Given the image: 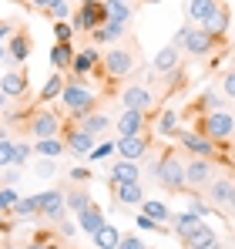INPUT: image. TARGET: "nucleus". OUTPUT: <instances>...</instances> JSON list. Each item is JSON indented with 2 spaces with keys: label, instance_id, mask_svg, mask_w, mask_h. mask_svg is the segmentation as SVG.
<instances>
[{
  "label": "nucleus",
  "instance_id": "1",
  "mask_svg": "<svg viewBox=\"0 0 235 249\" xmlns=\"http://www.w3.org/2000/svg\"><path fill=\"white\" fill-rule=\"evenodd\" d=\"M151 175L158 178L161 189L168 192H188V178H185V159L178 152H161L151 162Z\"/></svg>",
  "mask_w": 235,
  "mask_h": 249
},
{
  "label": "nucleus",
  "instance_id": "2",
  "mask_svg": "<svg viewBox=\"0 0 235 249\" xmlns=\"http://www.w3.org/2000/svg\"><path fill=\"white\" fill-rule=\"evenodd\" d=\"M61 105L67 108V115L81 122L84 115H91L94 108H98V94L94 91H87L84 81H74V78H67V88H64V94H61Z\"/></svg>",
  "mask_w": 235,
  "mask_h": 249
},
{
  "label": "nucleus",
  "instance_id": "3",
  "mask_svg": "<svg viewBox=\"0 0 235 249\" xmlns=\"http://www.w3.org/2000/svg\"><path fill=\"white\" fill-rule=\"evenodd\" d=\"M27 135L40 142V138H61V131H64V122H61V115L57 111H50V108H34L31 115H27Z\"/></svg>",
  "mask_w": 235,
  "mask_h": 249
},
{
  "label": "nucleus",
  "instance_id": "4",
  "mask_svg": "<svg viewBox=\"0 0 235 249\" xmlns=\"http://www.w3.org/2000/svg\"><path fill=\"white\" fill-rule=\"evenodd\" d=\"M195 131H201L212 142H225V138H232V131H235V118L225 108L222 111H208V115H198Z\"/></svg>",
  "mask_w": 235,
  "mask_h": 249
},
{
  "label": "nucleus",
  "instance_id": "5",
  "mask_svg": "<svg viewBox=\"0 0 235 249\" xmlns=\"http://www.w3.org/2000/svg\"><path fill=\"white\" fill-rule=\"evenodd\" d=\"M175 138H178V145L192 155V159H215L218 155V142H212V138H205L201 131H175Z\"/></svg>",
  "mask_w": 235,
  "mask_h": 249
},
{
  "label": "nucleus",
  "instance_id": "6",
  "mask_svg": "<svg viewBox=\"0 0 235 249\" xmlns=\"http://www.w3.org/2000/svg\"><path fill=\"white\" fill-rule=\"evenodd\" d=\"M101 68H104V78H124L134 71V47H111L104 57H101Z\"/></svg>",
  "mask_w": 235,
  "mask_h": 249
},
{
  "label": "nucleus",
  "instance_id": "7",
  "mask_svg": "<svg viewBox=\"0 0 235 249\" xmlns=\"http://www.w3.org/2000/svg\"><path fill=\"white\" fill-rule=\"evenodd\" d=\"M37 202H40V219H47V222H61V219H67V196H64L61 189L37 192Z\"/></svg>",
  "mask_w": 235,
  "mask_h": 249
},
{
  "label": "nucleus",
  "instance_id": "8",
  "mask_svg": "<svg viewBox=\"0 0 235 249\" xmlns=\"http://www.w3.org/2000/svg\"><path fill=\"white\" fill-rule=\"evenodd\" d=\"M148 145H151V138L145 131L141 135H121L118 138V155L121 159H131V162H141L148 155Z\"/></svg>",
  "mask_w": 235,
  "mask_h": 249
},
{
  "label": "nucleus",
  "instance_id": "9",
  "mask_svg": "<svg viewBox=\"0 0 235 249\" xmlns=\"http://www.w3.org/2000/svg\"><path fill=\"white\" fill-rule=\"evenodd\" d=\"M94 138H98V135L84 131L81 124H74V128H67V131H64V145H67V152H71V155H78V159H84V155H91V152H94Z\"/></svg>",
  "mask_w": 235,
  "mask_h": 249
},
{
  "label": "nucleus",
  "instance_id": "10",
  "mask_svg": "<svg viewBox=\"0 0 235 249\" xmlns=\"http://www.w3.org/2000/svg\"><path fill=\"white\" fill-rule=\"evenodd\" d=\"M104 20H108L104 7H81L78 14L71 17V27H74V31H81V34H94Z\"/></svg>",
  "mask_w": 235,
  "mask_h": 249
},
{
  "label": "nucleus",
  "instance_id": "11",
  "mask_svg": "<svg viewBox=\"0 0 235 249\" xmlns=\"http://www.w3.org/2000/svg\"><path fill=\"white\" fill-rule=\"evenodd\" d=\"M101 68V54H98V47H84L81 54H74V61H71V78L74 81H84V74H91V71H98Z\"/></svg>",
  "mask_w": 235,
  "mask_h": 249
},
{
  "label": "nucleus",
  "instance_id": "12",
  "mask_svg": "<svg viewBox=\"0 0 235 249\" xmlns=\"http://www.w3.org/2000/svg\"><path fill=\"white\" fill-rule=\"evenodd\" d=\"M121 182H141V162H131V159H121L108 168V189H115Z\"/></svg>",
  "mask_w": 235,
  "mask_h": 249
},
{
  "label": "nucleus",
  "instance_id": "13",
  "mask_svg": "<svg viewBox=\"0 0 235 249\" xmlns=\"http://www.w3.org/2000/svg\"><path fill=\"white\" fill-rule=\"evenodd\" d=\"M185 178L192 189H201L215 178V168H212V159H188L185 162Z\"/></svg>",
  "mask_w": 235,
  "mask_h": 249
},
{
  "label": "nucleus",
  "instance_id": "14",
  "mask_svg": "<svg viewBox=\"0 0 235 249\" xmlns=\"http://www.w3.org/2000/svg\"><path fill=\"white\" fill-rule=\"evenodd\" d=\"M121 105H124V108L148 111V108L155 105V94H151V88H148V84H131V88H124V91H121Z\"/></svg>",
  "mask_w": 235,
  "mask_h": 249
},
{
  "label": "nucleus",
  "instance_id": "15",
  "mask_svg": "<svg viewBox=\"0 0 235 249\" xmlns=\"http://www.w3.org/2000/svg\"><path fill=\"white\" fill-rule=\"evenodd\" d=\"M218 44L215 34H208V31H201V27H192V34H188V41L182 44V51L185 54H192V57H201V54H212V47Z\"/></svg>",
  "mask_w": 235,
  "mask_h": 249
},
{
  "label": "nucleus",
  "instance_id": "16",
  "mask_svg": "<svg viewBox=\"0 0 235 249\" xmlns=\"http://www.w3.org/2000/svg\"><path fill=\"white\" fill-rule=\"evenodd\" d=\"M178 64H182V47H175V44L161 47V51L155 54V61H151L155 74H175V71H178Z\"/></svg>",
  "mask_w": 235,
  "mask_h": 249
},
{
  "label": "nucleus",
  "instance_id": "17",
  "mask_svg": "<svg viewBox=\"0 0 235 249\" xmlns=\"http://www.w3.org/2000/svg\"><path fill=\"white\" fill-rule=\"evenodd\" d=\"M148 122V111H138V108H124L118 115V135H141Z\"/></svg>",
  "mask_w": 235,
  "mask_h": 249
},
{
  "label": "nucleus",
  "instance_id": "18",
  "mask_svg": "<svg viewBox=\"0 0 235 249\" xmlns=\"http://www.w3.org/2000/svg\"><path fill=\"white\" fill-rule=\"evenodd\" d=\"M27 88H31V81H27L24 71H3V78H0V91H3L7 98H24Z\"/></svg>",
  "mask_w": 235,
  "mask_h": 249
},
{
  "label": "nucleus",
  "instance_id": "19",
  "mask_svg": "<svg viewBox=\"0 0 235 249\" xmlns=\"http://www.w3.org/2000/svg\"><path fill=\"white\" fill-rule=\"evenodd\" d=\"M201 31H208V34H215V37H225V31H229V7H225V3H215L212 14L205 17Z\"/></svg>",
  "mask_w": 235,
  "mask_h": 249
},
{
  "label": "nucleus",
  "instance_id": "20",
  "mask_svg": "<svg viewBox=\"0 0 235 249\" xmlns=\"http://www.w3.org/2000/svg\"><path fill=\"white\" fill-rule=\"evenodd\" d=\"M111 196H115L121 206H141L145 202V189H141V182H121L111 189Z\"/></svg>",
  "mask_w": 235,
  "mask_h": 249
},
{
  "label": "nucleus",
  "instance_id": "21",
  "mask_svg": "<svg viewBox=\"0 0 235 249\" xmlns=\"http://www.w3.org/2000/svg\"><path fill=\"white\" fill-rule=\"evenodd\" d=\"M7 57H14L17 64H24L31 57V34L27 31H14L10 41H7Z\"/></svg>",
  "mask_w": 235,
  "mask_h": 249
},
{
  "label": "nucleus",
  "instance_id": "22",
  "mask_svg": "<svg viewBox=\"0 0 235 249\" xmlns=\"http://www.w3.org/2000/svg\"><path fill=\"white\" fill-rule=\"evenodd\" d=\"M78 226H81V232L94 236L98 229H104V226H108V219H104V212H101L98 206H87L84 212H78Z\"/></svg>",
  "mask_w": 235,
  "mask_h": 249
},
{
  "label": "nucleus",
  "instance_id": "23",
  "mask_svg": "<svg viewBox=\"0 0 235 249\" xmlns=\"http://www.w3.org/2000/svg\"><path fill=\"white\" fill-rule=\"evenodd\" d=\"M232 189H235V182L232 178H212L208 182V202L212 206H229V199H232Z\"/></svg>",
  "mask_w": 235,
  "mask_h": 249
},
{
  "label": "nucleus",
  "instance_id": "24",
  "mask_svg": "<svg viewBox=\"0 0 235 249\" xmlns=\"http://www.w3.org/2000/svg\"><path fill=\"white\" fill-rule=\"evenodd\" d=\"M71 61H74L71 41H54V47H50V68L54 71H71Z\"/></svg>",
  "mask_w": 235,
  "mask_h": 249
},
{
  "label": "nucleus",
  "instance_id": "25",
  "mask_svg": "<svg viewBox=\"0 0 235 249\" xmlns=\"http://www.w3.org/2000/svg\"><path fill=\"white\" fill-rule=\"evenodd\" d=\"M128 34V24H115V20H104L94 34H91V41L94 44H115V41H121Z\"/></svg>",
  "mask_w": 235,
  "mask_h": 249
},
{
  "label": "nucleus",
  "instance_id": "26",
  "mask_svg": "<svg viewBox=\"0 0 235 249\" xmlns=\"http://www.w3.org/2000/svg\"><path fill=\"white\" fill-rule=\"evenodd\" d=\"M185 246H188V249H218V236H215V232H212V229L201 222L195 232L185 239Z\"/></svg>",
  "mask_w": 235,
  "mask_h": 249
},
{
  "label": "nucleus",
  "instance_id": "27",
  "mask_svg": "<svg viewBox=\"0 0 235 249\" xmlns=\"http://www.w3.org/2000/svg\"><path fill=\"white\" fill-rule=\"evenodd\" d=\"M198 226H201V215H198V212H192V209L175 215V232H178V239H182V243H185V239L195 232Z\"/></svg>",
  "mask_w": 235,
  "mask_h": 249
},
{
  "label": "nucleus",
  "instance_id": "28",
  "mask_svg": "<svg viewBox=\"0 0 235 249\" xmlns=\"http://www.w3.org/2000/svg\"><path fill=\"white\" fill-rule=\"evenodd\" d=\"M215 3H218V0H188V3H185V17H188V24H198V27H201Z\"/></svg>",
  "mask_w": 235,
  "mask_h": 249
},
{
  "label": "nucleus",
  "instance_id": "29",
  "mask_svg": "<svg viewBox=\"0 0 235 249\" xmlns=\"http://www.w3.org/2000/svg\"><path fill=\"white\" fill-rule=\"evenodd\" d=\"M34 152L40 159H61L67 152V145H64V138H40V142H34Z\"/></svg>",
  "mask_w": 235,
  "mask_h": 249
},
{
  "label": "nucleus",
  "instance_id": "30",
  "mask_svg": "<svg viewBox=\"0 0 235 249\" xmlns=\"http://www.w3.org/2000/svg\"><path fill=\"white\" fill-rule=\"evenodd\" d=\"M64 88H67V78H64V71H54L47 84L40 88V101H54V98H61L64 94Z\"/></svg>",
  "mask_w": 235,
  "mask_h": 249
},
{
  "label": "nucleus",
  "instance_id": "31",
  "mask_svg": "<svg viewBox=\"0 0 235 249\" xmlns=\"http://www.w3.org/2000/svg\"><path fill=\"white\" fill-rule=\"evenodd\" d=\"M225 108V101L218 98V91H201V98H198L195 105H192V111L198 115H208V111H222Z\"/></svg>",
  "mask_w": 235,
  "mask_h": 249
},
{
  "label": "nucleus",
  "instance_id": "32",
  "mask_svg": "<svg viewBox=\"0 0 235 249\" xmlns=\"http://www.w3.org/2000/svg\"><path fill=\"white\" fill-rule=\"evenodd\" d=\"M64 196H67V212H74V215H78V212H84L87 206H94L87 189H64Z\"/></svg>",
  "mask_w": 235,
  "mask_h": 249
},
{
  "label": "nucleus",
  "instance_id": "33",
  "mask_svg": "<svg viewBox=\"0 0 235 249\" xmlns=\"http://www.w3.org/2000/svg\"><path fill=\"white\" fill-rule=\"evenodd\" d=\"M141 212H145V215H151V219L161 222V226H165L168 219H175V212L165 206V202H158V199H145V202H141Z\"/></svg>",
  "mask_w": 235,
  "mask_h": 249
},
{
  "label": "nucleus",
  "instance_id": "34",
  "mask_svg": "<svg viewBox=\"0 0 235 249\" xmlns=\"http://www.w3.org/2000/svg\"><path fill=\"white\" fill-rule=\"evenodd\" d=\"M91 239H94V246H98V249H118V246H121V232H118L115 226H104V229H98Z\"/></svg>",
  "mask_w": 235,
  "mask_h": 249
},
{
  "label": "nucleus",
  "instance_id": "35",
  "mask_svg": "<svg viewBox=\"0 0 235 249\" xmlns=\"http://www.w3.org/2000/svg\"><path fill=\"white\" fill-rule=\"evenodd\" d=\"M14 219H20V222H27V219H34V215H40V202L37 196H31V199H20L17 206H14V212H10Z\"/></svg>",
  "mask_w": 235,
  "mask_h": 249
},
{
  "label": "nucleus",
  "instance_id": "36",
  "mask_svg": "<svg viewBox=\"0 0 235 249\" xmlns=\"http://www.w3.org/2000/svg\"><path fill=\"white\" fill-rule=\"evenodd\" d=\"M78 124L84 128V131H91V135H101V131H108V128H111V118H108V115H94V111H91V115H84Z\"/></svg>",
  "mask_w": 235,
  "mask_h": 249
},
{
  "label": "nucleus",
  "instance_id": "37",
  "mask_svg": "<svg viewBox=\"0 0 235 249\" xmlns=\"http://www.w3.org/2000/svg\"><path fill=\"white\" fill-rule=\"evenodd\" d=\"M104 14H108V20H115V24H131V3H104Z\"/></svg>",
  "mask_w": 235,
  "mask_h": 249
},
{
  "label": "nucleus",
  "instance_id": "38",
  "mask_svg": "<svg viewBox=\"0 0 235 249\" xmlns=\"http://www.w3.org/2000/svg\"><path fill=\"white\" fill-rule=\"evenodd\" d=\"M155 128H158V135H165V138H168V135H175V131H178V115H175L171 108H165V111L158 115Z\"/></svg>",
  "mask_w": 235,
  "mask_h": 249
},
{
  "label": "nucleus",
  "instance_id": "39",
  "mask_svg": "<svg viewBox=\"0 0 235 249\" xmlns=\"http://www.w3.org/2000/svg\"><path fill=\"white\" fill-rule=\"evenodd\" d=\"M14 152H17V142L7 138V135H0V172L14 165Z\"/></svg>",
  "mask_w": 235,
  "mask_h": 249
},
{
  "label": "nucleus",
  "instance_id": "40",
  "mask_svg": "<svg viewBox=\"0 0 235 249\" xmlns=\"http://www.w3.org/2000/svg\"><path fill=\"white\" fill-rule=\"evenodd\" d=\"M17 202H20L17 189H14V185H3V189H0V215H10Z\"/></svg>",
  "mask_w": 235,
  "mask_h": 249
},
{
  "label": "nucleus",
  "instance_id": "41",
  "mask_svg": "<svg viewBox=\"0 0 235 249\" xmlns=\"http://www.w3.org/2000/svg\"><path fill=\"white\" fill-rule=\"evenodd\" d=\"M34 155H37V152H34V145H31V142H17V152H14V165H17V168H27Z\"/></svg>",
  "mask_w": 235,
  "mask_h": 249
},
{
  "label": "nucleus",
  "instance_id": "42",
  "mask_svg": "<svg viewBox=\"0 0 235 249\" xmlns=\"http://www.w3.org/2000/svg\"><path fill=\"white\" fill-rule=\"evenodd\" d=\"M134 222H138V229H141V232H165V226L155 222L151 215H145V212H141V215H134Z\"/></svg>",
  "mask_w": 235,
  "mask_h": 249
},
{
  "label": "nucleus",
  "instance_id": "43",
  "mask_svg": "<svg viewBox=\"0 0 235 249\" xmlns=\"http://www.w3.org/2000/svg\"><path fill=\"white\" fill-rule=\"evenodd\" d=\"M111 152H118V142H101V145H94V152L87 155L91 162H98V159H108Z\"/></svg>",
  "mask_w": 235,
  "mask_h": 249
},
{
  "label": "nucleus",
  "instance_id": "44",
  "mask_svg": "<svg viewBox=\"0 0 235 249\" xmlns=\"http://www.w3.org/2000/svg\"><path fill=\"white\" fill-rule=\"evenodd\" d=\"M71 34H74L71 20H54V41H71Z\"/></svg>",
  "mask_w": 235,
  "mask_h": 249
},
{
  "label": "nucleus",
  "instance_id": "45",
  "mask_svg": "<svg viewBox=\"0 0 235 249\" xmlns=\"http://www.w3.org/2000/svg\"><path fill=\"white\" fill-rule=\"evenodd\" d=\"M188 209H192V212H198L201 219H205V215H212V202H201L198 196H192V202H188Z\"/></svg>",
  "mask_w": 235,
  "mask_h": 249
},
{
  "label": "nucleus",
  "instance_id": "46",
  "mask_svg": "<svg viewBox=\"0 0 235 249\" xmlns=\"http://www.w3.org/2000/svg\"><path fill=\"white\" fill-rule=\"evenodd\" d=\"M34 172H37L40 178H50V175L57 172V162H50V159H47V162H37V165H34Z\"/></svg>",
  "mask_w": 235,
  "mask_h": 249
},
{
  "label": "nucleus",
  "instance_id": "47",
  "mask_svg": "<svg viewBox=\"0 0 235 249\" xmlns=\"http://www.w3.org/2000/svg\"><path fill=\"white\" fill-rule=\"evenodd\" d=\"M222 91H225V98H235V71H229L222 78Z\"/></svg>",
  "mask_w": 235,
  "mask_h": 249
},
{
  "label": "nucleus",
  "instance_id": "48",
  "mask_svg": "<svg viewBox=\"0 0 235 249\" xmlns=\"http://www.w3.org/2000/svg\"><path fill=\"white\" fill-rule=\"evenodd\" d=\"M57 226H61V236H64V239H71V236H74V232H78V229H81L78 222H67V219H61Z\"/></svg>",
  "mask_w": 235,
  "mask_h": 249
},
{
  "label": "nucleus",
  "instance_id": "49",
  "mask_svg": "<svg viewBox=\"0 0 235 249\" xmlns=\"http://www.w3.org/2000/svg\"><path fill=\"white\" fill-rule=\"evenodd\" d=\"M118 249H145V243L138 236H121V246Z\"/></svg>",
  "mask_w": 235,
  "mask_h": 249
},
{
  "label": "nucleus",
  "instance_id": "50",
  "mask_svg": "<svg viewBox=\"0 0 235 249\" xmlns=\"http://www.w3.org/2000/svg\"><path fill=\"white\" fill-rule=\"evenodd\" d=\"M188 34H192V24H185V27H178V34H175V47H182V44L188 41Z\"/></svg>",
  "mask_w": 235,
  "mask_h": 249
},
{
  "label": "nucleus",
  "instance_id": "51",
  "mask_svg": "<svg viewBox=\"0 0 235 249\" xmlns=\"http://www.w3.org/2000/svg\"><path fill=\"white\" fill-rule=\"evenodd\" d=\"M71 178H74V182H91V172H87V168H71Z\"/></svg>",
  "mask_w": 235,
  "mask_h": 249
},
{
  "label": "nucleus",
  "instance_id": "52",
  "mask_svg": "<svg viewBox=\"0 0 235 249\" xmlns=\"http://www.w3.org/2000/svg\"><path fill=\"white\" fill-rule=\"evenodd\" d=\"M10 34H14V24L10 20H0V44L10 41Z\"/></svg>",
  "mask_w": 235,
  "mask_h": 249
},
{
  "label": "nucleus",
  "instance_id": "53",
  "mask_svg": "<svg viewBox=\"0 0 235 249\" xmlns=\"http://www.w3.org/2000/svg\"><path fill=\"white\" fill-rule=\"evenodd\" d=\"M24 249H47V236H37V239H31Z\"/></svg>",
  "mask_w": 235,
  "mask_h": 249
},
{
  "label": "nucleus",
  "instance_id": "54",
  "mask_svg": "<svg viewBox=\"0 0 235 249\" xmlns=\"http://www.w3.org/2000/svg\"><path fill=\"white\" fill-rule=\"evenodd\" d=\"M108 0H81V7H104Z\"/></svg>",
  "mask_w": 235,
  "mask_h": 249
},
{
  "label": "nucleus",
  "instance_id": "55",
  "mask_svg": "<svg viewBox=\"0 0 235 249\" xmlns=\"http://www.w3.org/2000/svg\"><path fill=\"white\" fill-rule=\"evenodd\" d=\"M7 101H10V98H7V94L0 91V111H3V115H7Z\"/></svg>",
  "mask_w": 235,
  "mask_h": 249
},
{
  "label": "nucleus",
  "instance_id": "56",
  "mask_svg": "<svg viewBox=\"0 0 235 249\" xmlns=\"http://www.w3.org/2000/svg\"><path fill=\"white\" fill-rule=\"evenodd\" d=\"M27 3H31V7H37V10H44V7H47V0H27Z\"/></svg>",
  "mask_w": 235,
  "mask_h": 249
},
{
  "label": "nucleus",
  "instance_id": "57",
  "mask_svg": "<svg viewBox=\"0 0 235 249\" xmlns=\"http://www.w3.org/2000/svg\"><path fill=\"white\" fill-rule=\"evenodd\" d=\"M0 249H20V246H17V243H3Z\"/></svg>",
  "mask_w": 235,
  "mask_h": 249
},
{
  "label": "nucleus",
  "instance_id": "58",
  "mask_svg": "<svg viewBox=\"0 0 235 249\" xmlns=\"http://www.w3.org/2000/svg\"><path fill=\"white\" fill-rule=\"evenodd\" d=\"M3 57H7V47H3V44H0V61H3Z\"/></svg>",
  "mask_w": 235,
  "mask_h": 249
},
{
  "label": "nucleus",
  "instance_id": "59",
  "mask_svg": "<svg viewBox=\"0 0 235 249\" xmlns=\"http://www.w3.org/2000/svg\"><path fill=\"white\" fill-rule=\"evenodd\" d=\"M229 206H232V209H235V189H232V199H229Z\"/></svg>",
  "mask_w": 235,
  "mask_h": 249
},
{
  "label": "nucleus",
  "instance_id": "60",
  "mask_svg": "<svg viewBox=\"0 0 235 249\" xmlns=\"http://www.w3.org/2000/svg\"><path fill=\"white\" fill-rule=\"evenodd\" d=\"M47 249H61V246H54V243H50V239H47Z\"/></svg>",
  "mask_w": 235,
  "mask_h": 249
},
{
  "label": "nucleus",
  "instance_id": "61",
  "mask_svg": "<svg viewBox=\"0 0 235 249\" xmlns=\"http://www.w3.org/2000/svg\"><path fill=\"white\" fill-rule=\"evenodd\" d=\"M111 3H128V0H111Z\"/></svg>",
  "mask_w": 235,
  "mask_h": 249
},
{
  "label": "nucleus",
  "instance_id": "62",
  "mask_svg": "<svg viewBox=\"0 0 235 249\" xmlns=\"http://www.w3.org/2000/svg\"><path fill=\"white\" fill-rule=\"evenodd\" d=\"M145 3H161V0H145Z\"/></svg>",
  "mask_w": 235,
  "mask_h": 249
},
{
  "label": "nucleus",
  "instance_id": "63",
  "mask_svg": "<svg viewBox=\"0 0 235 249\" xmlns=\"http://www.w3.org/2000/svg\"><path fill=\"white\" fill-rule=\"evenodd\" d=\"M14 3H27V0H14Z\"/></svg>",
  "mask_w": 235,
  "mask_h": 249
},
{
  "label": "nucleus",
  "instance_id": "64",
  "mask_svg": "<svg viewBox=\"0 0 235 249\" xmlns=\"http://www.w3.org/2000/svg\"><path fill=\"white\" fill-rule=\"evenodd\" d=\"M232 243H235V236H232Z\"/></svg>",
  "mask_w": 235,
  "mask_h": 249
}]
</instances>
